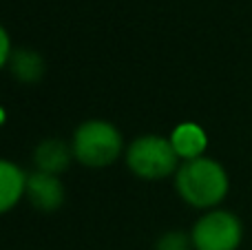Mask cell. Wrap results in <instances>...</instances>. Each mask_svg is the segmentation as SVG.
<instances>
[{
	"label": "cell",
	"instance_id": "cell-1",
	"mask_svg": "<svg viewBox=\"0 0 252 250\" xmlns=\"http://www.w3.org/2000/svg\"><path fill=\"white\" fill-rule=\"evenodd\" d=\"M175 190L179 199L197 211H213L228 197L230 177L223 164L215 157H197L182 162L175 173Z\"/></svg>",
	"mask_w": 252,
	"mask_h": 250
},
{
	"label": "cell",
	"instance_id": "cell-2",
	"mask_svg": "<svg viewBox=\"0 0 252 250\" xmlns=\"http://www.w3.org/2000/svg\"><path fill=\"white\" fill-rule=\"evenodd\" d=\"M73 159L87 168L113 166L124 155V135L113 122L102 118L84 120L71 135Z\"/></svg>",
	"mask_w": 252,
	"mask_h": 250
},
{
	"label": "cell",
	"instance_id": "cell-3",
	"mask_svg": "<svg viewBox=\"0 0 252 250\" xmlns=\"http://www.w3.org/2000/svg\"><path fill=\"white\" fill-rule=\"evenodd\" d=\"M126 168L144 182H161L175 177L182 159L177 157L168 135L146 133L126 144L124 151Z\"/></svg>",
	"mask_w": 252,
	"mask_h": 250
},
{
	"label": "cell",
	"instance_id": "cell-4",
	"mask_svg": "<svg viewBox=\"0 0 252 250\" xmlns=\"http://www.w3.org/2000/svg\"><path fill=\"white\" fill-rule=\"evenodd\" d=\"M192 250H239L244 224L232 211L213 208L197 217L190 228Z\"/></svg>",
	"mask_w": 252,
	"mask_h": 250
},
{
	"label": "cell",
	"instance_id": "cell-5",
	"mask_svg": "<svg viewBox=\"0 0 252 250\" xmlns=\"http://www.w3.org/2000/svg\"><path fill=\"white\" fill-rule=\"evenodd\" d=\"M29 204L40 213H56L62 208L66 199L64 184L58 175H49V173L33 171L27 177V195Z\"/></svg>",
	"mask_w": 252,
	"mask_h": 250
},
{
	"label": "cell",
	"instance_id": "cell-6",
	"mask_svg": "<svg viewBox=\"0 0 252 250\" xmlns=\"http://www.w3.org/2000/svg\"><path fill=\"white\" fill-rule=\"evenodd\" d=\"M71 162H75L73 151H71V142H64L60 137L40 140L38 146L33 149V164H35V171L40 173H49V175L60 177L71 166Z\"/></svg>",
	"mask_w": 252,
	"mask_h": 250
},
{
	"label": "cell",
	"instance_id": "cell-7",
	"mask_svg": "<svg viewBox=\"0 0 252 250\" xmlns=\"http://www.w3.org/2000/svg\"><path fill=\"white\" fill-rule=\"evenodd\" d=\"M29 173L13 159L0 157V215L11 213L27 195Z\"/></svg>",
	"mask_w": 252,
	"mask_h": 250
},
{
	"label": "cell",
	"instance_id": "cell-8",
	"mask_svg": "<svg viewBox=\"0 0 252 250\" xmlns=\"http://www.w3.org/2000/svg\"><path fill=\"white\" fill-rule=\"evenodd\" d=\"M175 153L182 162L204 157L208 149V133L197 122H179L168 135Z\"/></svg>",
	"mask_w": 252,
	"mask_h": 250
},
{
	"label": "cell",
	"instance_id": "cell-9",
	"mask_svg": "<svg viewBox=\"0 0 252 250\" xmlns=\"http://www.w3.org/2000/svg\"><path fill=\"white\" fill-rule=\"evenodd\" d=\"M9 71L11 75L22 84H35L44 75V58L33 49H13L11 60H9Z\"/></svg>",
	"mask_w": 252,
	"mask_h": 250
},
{
	"label": "cell",
	"instance_id": "cell-10",
	"mask_svg": "<svg viewBox=\"0 0 252 250\" xmlns=\"http://www.w3.org/2000/svg\"><path fill=\"white\" fill-rule=\"evenodd\" d=\"M155 250H192L190 233L184 230H166L157 237Z\"/></svg>",
	"mask_w": 252,
	"mask_h": 250
},
{
	"label": "cell",
	"instance_id": "cell-11",
	"mask_svg": "<svg viewBox=\"0 0 252 250\" xmlns=\"http://www.w3.org/2000/svg\"><path fill=\"white\" fill-rule=\"evenodd\" d=\"M11 53H13V44H11V38H9V31L0 22V71L9 66Z\"/></svg>",
	"mask_w": 252,
	"mask_h": 250
},
{
	"label": "cell",
	"instance_id": "cell-12",
	"mask_svg": "<svg viewBox=\"0 0 252 250\" xmlns=\"http://www.w3.org/2000/svg\"><path fill=\"white\" fill-rule=\"evenodd\" d=\"M4 120H7V113H4V111H2V106H0V126H2V124H4Z\"/></svg>",
	"mask_w": 252,
	"mask_h": 250
}]
</instances>
